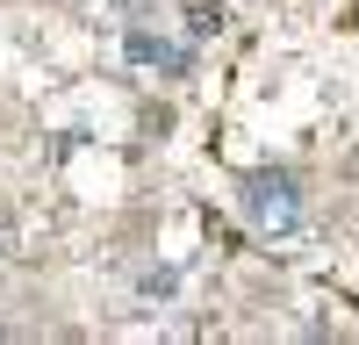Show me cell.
Wrapping results in <instances>:
<instances>
[{
    "mask_svg": "<svg viewBox=\"0 0 359 345\" xmlns=\"http://www.w3.org/2000/svg\"><path fill=\"white\" fill-rule=\"evenodd\" d=\"M237 209H245V223L259 230V238H294L302 216H309L302 172L294 165H252L245 180H237Z\"/></svg>",
    "mask_w": 359,
    "mask_h": 345,
    "instance_id": "cell-1",
    "label": "cell"
},
{
    "mask_svg": "<svg viewBox=\"0 0 359 345\" xmlns=\"http://www.w3.org/2000/svg\"><path fill=\"white\" fill-rule=\"evenodd\" d=\"M123 58H130V65H158V72H172V79L194 65V50H187V43H172V36H151V29H137V22L123 29Z\"/></svg>",
    "mask_w": 359,
    "mask_h": 345,
    "instance_id": "cell-2",
    "label": "cell"
},
{
    "mask_svg": "<svg viewBox=\"0 0 359 345\" xmlns=\"http://www.w3.org/2000/svg\"><path fill=\"white\" fill-rule=\"evenodd\" d=\"M216 29H223V15H216V8H201V0H194V8H187V36L201 43V36H216Z\"/></svg>",
    "mask_w": 359,
    "mask_h": 345,
    "instance_id": "cell-3",
    "label": "cell"
},
{
    "mask_svg": "<svg viewBox=\"0 0 359 345\" xmlns=\"http://www.w3.org/2000/svg\"><path fill=\"white\" fill-rule=\"evenodd\" d=\"M180 288V273L172 266H151V273H137V295H172Z\"/></svg>",
    "mask_w": 359,
    "mask_h": 345,
    "instance_id": "cell-4",
    "label": "cell"
},
{
    "mask_svg": "<svg viewBox=\"0 0 359 345\" xmlns=\"http://www.w3.org/2000/svg\"><path fill=\"white\" fill-rule=\"evenodd\" d=\"M0 338H8V324H0Z\"/></svg>",
    "mask_w": 359,
    "mask_h": 345,
    "instance_id": "cell-5",
    "label": "cell"
}]
</instances>
